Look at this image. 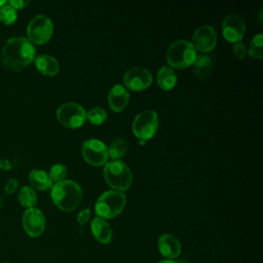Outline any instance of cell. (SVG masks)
Here are the masks:
<instances>
[{"label": "cell", "mask_w": 263, "mask_h": 263, "mask_svg": "<svg viewBox=\"0 0 263 263\" xmlns=\"http://www.w3.org/2000/svg\"><path fill=\"white\" fill-rule=\"evenodd\" d=\"M232 49H233L234 54H235L238 59H243L245 55H246V53H247L246 46H245V44H243L241 41L234 43Z\"/></svg>", "instance_id": "obj_27"}, {"label": "cell", "mask_w": 263, "mask_h": 263, "mask_svg": "<svg viewBox=\"0 0 263 263\" xmlns=\"http://www.w3.org/2000/svg\"><path fill=\"white\" fill-rule=\"evenodd\" d=\"M29 183L33 189L44 191L52 187V181L48 174L42 170H33L29 174Z\"/></svg>", "instance_id": "obj_18"}, {"label": "cell", "mask_w": 263, "mask_h": 263, "mask_svg": "<svg viewBox=\"0 0 263 263\" xmlns=\"http://www.w3.org/2000/svg\"><path fill=\"white\" fill-rule=\"evenodd\" d=\"M157 246L160 254L170 260L177 258L181 254L180 241L170 233L160 235L157 241Z\"/></svg>", "instance_id": "obj_14"}, {"label": "cell", "mask_w": 263, "mask_h": 263, "mask_svg": "<svg viewBox=\"0 0 263 263\" xmlns=\"http://www.w3.org/2000/svg\"><path fill=\"white\" fill-rule=\"evenodd\" d=\"M84 160L95 166L107 163L109 158L107 146L98 139H87L83 142L81 148Z\"/></svg>", "instance_id": "obj_9"}, {"label": "cell", "mask_w": 263, "mask_h": 263, "mask_svg": "<svg viewBox=\"0 0 263 263\" xmlns=\"http://www.w3.org/2000/svg\"><path fill=\"white\" fill-rule=\"evenodd\" d=\"M18 201L27 209L34 208V205L37 203V194L35 190L30 186L22 187L18 192Z\"/></svg>", "instance_id": "obj_22"}, {"label": "cell", "mask_w": 263, "mask_h": 263, "mask_svg": "<svg viewBox=\"0 0 263 263\" xmlns=\"http://www.w3.org/2000/svg\"><path fill=\"white\" fill-rule=\"evenodd\" d=\"M85 116L90 123L95 125H99V124H102L107 119V112L101 107H93L86 112Z\"/></svg>", "instance_id": "obj_25"}, {"label": "cell", "mask_w": 263, "mask_h": 263, "mask_svg": "<svg viewBox=\"0 0 263 263\" xmlns=\"http://www.w3.org/2000/svg\"><path fill=\"white\" fill-rule=\"evenodd\" d=\"M17 184H18V183H17V180H16L15 178L9 179V180L6 182L5 186H4V191H5V193H6V194H12V193L16 190Z\"/></svg>", "instance_id": "obj_29"}, {"label": "cell", "mask_w": 263, "mask_h": 263, "mask_svg": "<svg viewBox=\"0 0 263 263\" xmlns=\"http://www.w3.org/2000/svg\"><path fill=\"white\" fill-rule=\"evenodd\" d=\"M7 3V1H5V0H0V7H2L3 5H5Z\"/></svg>", "instance_id": "obj_33"}, {"label": "cell", "mask_w": 263, "mask_h": 263, "mask_svg": "<svg viewBox=\"0 0 263 263\" xmlns=\"http://www.w3.org/2000/svg\"><path fill=\"white\" fill-rule=\"evenodd\" d=\"M246 31V25L238 14H228L222 22V33L224 38L231 43L241 41Z\"/></svg>", "instance_id": "obj_12"}, {"label": "cell", "mask_w": 263, "mask_h": 263, "mask_svg": "<svg viewBox=\"0 0 263 263\" xmlns=\"http://www.w3.org/2000/svg\"><path fill=\"white\" fill-rule=\"evenodd\" d=\"M10 6H12L15 10L16 9H23L25 8L29 3L30 1H24V0H10L7 2Z\"/></svg>", "instance_id": "obj_30"}, {"label": "cell", "mask_w": 263, "mask_h": 263, "mask_svg": "<svg viewBox=\"0 0 263 263\" xmlns=\"http://www.w3.org/2000/svg\"><path fill=\"white\" fill-rule=\"evenodd\" d=\"M145 142H146V141H144V140H140V141H139V144H140V145H144Z\"/></svg>", "instance_id": "obj_34"}, {"label": "cell", "mask_w": 263, "mask_h": 263, "mask_svg": "<svg viewBox=\"0 0 263 263\" xmlns=\"http://www.w3.org/2000/svg\"><path fill=\"white\" fill-rule=\"evenodd\" d=\"M12 167V164L9 160L7 159H0V168L3 171H7L10 170Z\"/></svg>", "instance_id": "obj_31"}, {"label": "cell", "mask_w": 263, "mask_h": 263, "mask_svg": "<svg viewBox=\"0 0 263 263\" xmlns=\"http://www.w3.org/2000/svg\"><path fill=\"white\" fill-rule=\"evenodd\" d=\"M196 59V49L191 42L180 39L173 42L166 52V61L171 68L182 69L191 66Z\"/></svg>", "instance_id": "obj_5"}, {"label": "cell", "mask_w": 263, "mask_h": 263, "mask_svg": "<svg viewBox=\"0 0 263 263\" xmlns=\"http://www.w3.org/2000/svg\"><path fill=\"white\" fill-rule=\"evenodd\" d=\"M53 203L64 212L74 211L82 199V189L73 180H63L51 187L50 192Z\"/></svg>", "instance_id": "obj_2"}, {"label": "cell", "mask_w": 263, "mask_h": 263, "mask_svg": "<svg viewBox=\"0 0 263 263\" xmlns=\"http://www.w3.org/2000/svg\"><path fill=\"white\" fill-rule=\"evenodd\" d=\"M127 142L122 138L114 139L108 147V154L113 160H117L122 157L127 151Z\"/></svg>", "instance_id": "obj_21"}, {"label": "cell", "mask_w": 263, "mask_h": 263, "mask_svg": "<svg viewBox=\"0 0 263 263\" xmlns=\"http://www.w3.org/2000/svg\"><path fill=\"white\" fill-rule=\"evenodd\" d=\"M158 128V115L153 110L139 113L133 121V132L141 140L151 139Z\"/></svg>", "instance_id": "obj_7"}, {"label": "cell", "mask_w": 263, "mask_h": 263, "mask_svg": "<svg viewBox=\"0 0 263 263\" xmlns=\"http://www.w3.org/2000/svg\"><path fill=\"white\" fill-rule=\"evenodd\" d=\"M192 45L195 49L202 52H208L214 49L217 43V32L214 27L210 25H203L198 27L192 36Z\"/></svg>", "instance_id": "obj_13"}, {"label": "cell", "mask_w": 263, "mask_h": 263, "mask_svg": "<svg viewBox=\"0 0 263 263\" xmlns=\"http://www.w3.org/2000/svg\"><path fill=\"white\" fill-rule=\"evenodd\" d=\"M126 196L123 192L109 190L104 192L96 201L95 211L102 219H111L118 216L125 206Z\"/></svg>", "instance_id": "obj_3"}, {"label": "cell", "mask_w": 263, "mask_h": 263, "mask_svg": "<svg viewBox=\"0 0 263 263\" xmlns=\"http://www.w3.org/2000/svg\"><path fill=\"white\" fill-rule=\"evenodd\" d=\"M67 175V167L62 163H55L53 164L49 170V178L51 181H54L55 183L63 181L64 178Z\"/></svg>", "instance_id": "obj_26"}, {"label": "cell", "mask_w": 263, "mask_h": 263, "mask_svg": "<svg viewBox=\"0 0 263 263\" xmlns=\"http://www.w3.org/2000/svg\"><path fill=\"white\" fill-rule=\"evenodd\" d=\"M90 228H91V232L95 236V238L103 243V245H107L111 241L112 239V229L110 227V225L107 223V221H105L104 219L97 217L91 221L90 224Z\"/></svg>", "instance_id": "obj_16"}, {"label": "cell", "mask_w": 263, "mask_h": 263, "mask_svg": "<svg viewBox=\"0 0 263 263\" xmlns=\"http://www.w3.org/2000/svg\"><path fill=\"white\" fill-rule=\"evenodd\" d=\"M35 66L39 72L46 76H54L60 71L59 62L48 54H40L35 58Z\"/></svg>", "instance_id": "obj_17"}, {"label": "cell", "mask_w": 263, "mask_h": 263, "mask_svg": "<svg viewBox=\"0 0 263 263\" xmlns=\"http://www.w3.org/2000/svg\"><path fill=\"white\" fill-rule=\"evenodd\" d=\"M17 18L16 10L10 6L8 3L0 7V22L4 25L10 26L12 25Z\"/></svg>", "instance_id": "obj_24"}, {"label": "cell", "mask_w": 263, "mask_h": 263, "mask_svg": "<svg viewBox=\"0 0 263 263\" xmlns=\"http://www.w3.org/2000/svg\"><path fill=\"white\" fill-rule=\"evenodd\" d=\"M4 204V202H3V199L2 198H0V209L2 208V205Z\"/></svg>", "instance_id": "obj_35"}, {"label": "cell", "mask_w": 263, "mask_h": 263, "mask_svg": "<svg viewBox=\"0 0 263 263\" xmlns=\"http://www.w3.org/2000/svg\"><path fill=\"white\" fill-rule=\"evenodd\" d=\"M129 93L121 84L114 85L108 93V103L114 112H121L128 104Z\"/></svg>", "instance_id": "obj_15"}, {"label": "cell", "mask_w": 263, "mask_h": 263, "mask_svg": "<svg viewBox=\"0 0 263 263\" xmlns=\"http://www.w3.org/2000/svg\"><path fill=\"white\" fill-rule=\"evenodd\" d=\"M26 233L31 237L40 236L45 229V218L43 213L37 208L27 209L22 219Z\"/></svg>", "instance_id": "obj_11"}, {"label": "cell", "mask_w": 263, "mask_h": 263, "mask_svg": "<svg viewBox=\"0 0 263 263\" xmlns=\"http://www.w3.org/2000/svg\"><path fill=\"white\" fill-rule=\"evenodd\" d=\"M152 74L149 70L142 67H134L123 75L124 85L134 91L144 90L152 83Z\"/></svg>", "instance_id": "obj_10"}, {"label": "cell", "mask_w": 263, "mask_h": 263, "mask_svg": "<svg viewBox=\"0 0 263 263\" xmlns=\"http://www.w3.org/2000/svg\"><path fill=\"white\" fill-rule=\"evenodd\" d=\"M262 44H263V35L262 33H259L255 35L249 45V54L253 59H258L261 60L263 57V49H262Z\"/></svg>", "instance_id": "obj_23"}, {"label": "cell", "mask_w": 263, "mask_h": 263, "mask_svg": "<svg viewBox=\"0 0 263 263\" xmlns=\"http://www.w3.org/2000/svg\"><path fill=\"white\" fill-rule=\"evenodd\" d=\"M35 47L26 37H13L6 41L0 53V61L7 69L18 71L35 60Z\"/></svg>", "instance_id": "obj_1"}, {"label": "cell", "mask_w": 263, "mask_h": 263, "mask_svg": "<svg viewBox=\"0 0 263 263\" xmlns=\"http://www.w3.org/2000/svg\"><path fill=\"white\" fill-rule=\"evenodd\" d=\"M157 83L164 90L172 89L177 83V75L173 68L168 66L161 67L157 73Z\"/></svg>", "instance_id": "obj_19"}, {"label": "cell", "mask_w": 263, "mask_h": 263, "mask_svg": "<svg viewBox=\"0 0 263 263\" xmlns=\"http://www.w3.org/2000/svg\"><path fill=\"white\" fill-rule=\"evenodd\" d=\"M192 65L194 73L199 79H205L206 77H209L213 69L212 60L210 59V57L203 54L196 55V59Z\"/></svg>", "instance_id": "obj_20"}, {"label": "cell", "mask_w": 263, "mask_h": 263, "mask_svg": "<svg viewBox=\"0 0 263 263\" xmlns=\"http://www.w3.org/2000/svg\"><path fill=\"white\" fill-rule=\"evenodd\" d=\"M104 178L111 188L121 192L128 189L133 183L132 171L121 160L107 162L104 166Z\"/></svg>", "instance_id": "obj_4"}, {"label": "cell", "mask_w": 263, "mask_h": 263, "mask_svg": "<svg viewBox=\"0 0 263 263\" xmlns=\"http://www.w3.org/2000/svg\"><path fill=\"white\" fill-rule=\"evenodd\" d=\"M90 214H91V212H90L89 209L86 208V209L82 210V211L79 212V214L77 215V222H78L81 226H84V225L87 223V221L89 220Z\"/></svg>", "instance_id": "obj_28"}, {"label": "cell", "mask_w": 263, "mask_h": 263, "mask_svg": "<svg viewBox=\"0 0 263 263\" xmlns=\"http://www.w3.org/2000/svg\"><path fill=\"white\" fill-rule=\"evenodd\" d=\"M86 112L82 106L77 103L69 102L61 105L57 110V119L59 122L69 128H77L83 125Z\"/></svg>", "instance_id": "obj_8"}, {"label": "cell", "mask_w": 263, "mask_h": 263, "mask_svg": "<svg viewBox=\"0 0 263 263\" xmlns=\"http://www.w3.org/2000/svg\"><path fill=\"white\" fill-rule=\"evenodd\" d=\"M53 25L49 17L38 14L34 16L27 26V36L32 43L44 44L52 35Z\"/></svg>", "instance_id": "obj_6"}, {"label": "cell", "mask_w": 263, "mask_h": 263, "mask_svg": "<svg viewBox=\"0 0 263 263\" xmlns=\"http://www.w3.org/2000/svg\"><path fill=\"white\" fill-rule=\"evenodd\" d=\"M158 263H179V262H177V261H174V260H162V261H159Z\"/></svg>", "instance_id": "obj_32"}]
</instances>
